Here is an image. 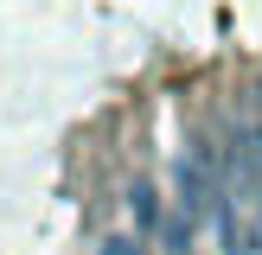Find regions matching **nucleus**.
<instances>
[{
    "mask_svg": "<svg viewBox=\"0 0 262 255\" xmlns=\"http://www.w3.org/2000/svg\"><path fill=\"white\" fill-rule=\"evenodd\" d=\"M102 255H141V242H128V236H115V242H102Z\"/></svg>",
    "mask_w": 262,
    "mask_h": 255,
    "instance_id": "4",
    "label": "nucleus"
},
{
    "mask_svg": "<svg viewBox=\"0 0 262 255\" xmlns=\"http://www.w3.org/2000/svg\"><path fill=\"white\" fill-rule=\"evenodd\" d=\"M217 153L205 147V140H192L186 153H179V166H173V185H179V223H199V217H217Z\"/></svg>",
    "mask_w": 262,
    "mask_h": 255,
    "instance_id": "2",
    "label": "nucleus"
},
{
    "mask_svg": "<svg viewBox=\"0 0 262 255\" xmlns=\"http://www.w3.org/2000/svg\"><path fill=\"white\" fill-rule=\"evenodd\" d=\"M217 236L224 255H262V121L243 128L217 172Z\"/></svg>",
    "mask_w": 262,
    "mask_h": 255,
    "instance_id": "1",
    "label": "nucleus"
},
{
    "mask_svg": "<svg viewBox=\"0 0 262 255\" xmlns=\"http://www.w3.org/2000/svg\"><path fill=\"white\" fill-rule=\"evenodd\" d=\"M128 204H135V223H141V230H154V217H160V211H154V191H147V185H135V191H128Z\"/></svg>",
    "mask_w": 262,
    "mask_h": 255,
    "instance_id": "3",
    "label": "nucleus"
}]
</instances>
